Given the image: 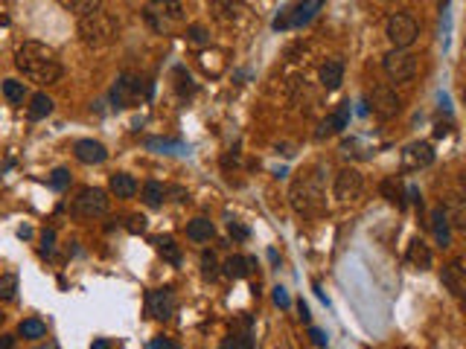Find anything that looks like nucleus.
<instances>
[{
	"mask_svg": "<svg viewBox=\"0 0 466 349\" xmlns=\"http://www.w3.org/2000/svg\"><path fill=\"white\" fill-rule=\"evenodd\" d=\"M108 186H111V193H114L117 198H134V193H137V181H134L129 172H117V175H111Z\"/></svg>",
	"mask_w": 466,
	"mask_h": 349,
	"instance_id": "obj_19",
	"label": "nucleus"
},
{
	"mask_svg": "<svg viewBox=\"0 0 466 349\" xmlns=\"http://www.w3.org/2000/svg\"><path fill=\"white\" fill-rule=\"evenodd\" d=\"M146 349H181V346L175 340H169V338H152Z\"/></svg>",
	"mask_w": 466,
	"mask_h": 349,
	"instance_id": "obj_37",
	"label": "nucleus"
},
{
	"mask_svg": "<svg viewBox=\"0 0 466 349\" xmlns=\"http://www.w3.org/2000/svg\"><path fill=\"white\" fill-rule=\"evenodd\" d=\"M154 4L164 6L169 18H181V4H178V0H154Z\"/></svg>",
	"mask_w": 466,
	"mask_h": 349,
	"instance_id": "obj_36",
	"label": "nucleus"
},
{
	"mask_svg": "<svg viewBox=\"0 0 466 349\" xmlns=\"http://www.w3.org/2000/svg\"><path fill=\"white\" fill-rule=\"evenodd\" d=\"M385 73L393 82H408L417 73V55H411L408 50H391L385 55Z\"/></svg>",
	"mask_w": 466,
	"mask_h": 349,
	"instance_id": "obj_9",
	"label": "nucleus"
},
{
	"mask_svg": "<svg viewBox=\"0 0 466 349\" xmlns=\"http://www.w3.org/2000/svg\"><path fill=\"white\" fill-rule=\"evenodd\" d=\"M406 259H408V265L417 268V271H428L431 262H434V259H431V250H428V245H425L423 239H414V242L408 245Z\"/></svg>",
	"mask_w": 466,
	"mask_h": 349,
	"instance_id": "obj_16",
	"label": "nucleus"
},
{
	"mask_svg": "<svg viewBox=\"0 0 466 349\" xmlns=\"http://www.w3.org/2000/svg\"><path fill=\"white\" fill-rule=\"evenodd\" d=\"M443 285L446 289L460 300L463 297V291H466V271H463V262L460 259H455V262H449L446 268H443Z\"/></svg>",
	"mask_w": 466,
	"mask_h": 349,
	"instance_id": "obj_14",
	"label": "nucleus"
},
{
	"mask_svg": "<svg viewBox=\"0 0 466 349\" xmlns=\"http://www.w3.org/2000/svg\"><path fill=\"white\" fill-rule=\"evenodd\" d=\"M152 245L158 247V253L166 259V262H172V265H181V250H178V245L169 239V236H161V239H152Z\"/></svg>",
	"mask_w": 466,
	"mask_h": 349,
	"instance_id": "obj_26",
	"label": "nucleus"
},
{
	"mask_svg": "<svg viewBox=\"0 0 466 349\" xmlns=\"http://www.w3.org/2000/svg\"><path fill=\"white\" fill-rule=\"evenodd\" d=\"M341 82H344V61H341V58H329L327 65L321 68V85L327 90H338Z\"/></svg>",
	"mask_w": 466,
	"mask_h": 349,
	"instance_id": "obj_17",
	"label": "nucleus"
},
{
	"mask_svg": "<svg viewBox=\"0 0 466 349\" xmlns=\"http://www.w3.org/2000/svg\"><path fill=\"white\" fill-rule=\"evenodd\" d=\"M50 186L55 189V193L68 189V186H70V172H68V169H55V172L50 175Z\"/></svg>",
	"mask_w": 466,
	"mask_h": 349,
	"instance_id": "obj_34",
	"label": "nucleus"
},
{
	"mask_svg": "<svg viewBox=\"0 0 466 349\" xmlns=\"http://www.w3.org/2000/svg\"><path fill=\"white\" fill-rule=\"evenodd\" d=\"M18 291V276L15 274H0V300H12Z\"/></svg>",
	"mask_w": 466,
	"mask_h": 349,
	"instance_id": "obj_33",
	"label": "nucleus"
},
{
	"mask_svg": "<svg viewBox=\"0 0 466 349\" xmlns=\"http://www.w3.org/2000/svg\"><path fill=\"white\" fill-rule=\"evenodd\" d=\"M251 268H254V259L231 257V259L225 262V276H231V279H245L248 274H251Z\"/></svg>",
	"mask_w": 466,
	"mask_h": 349,
	"instance_id": "obj_23",
	"label": "nucleus"
},
{
	"mask_svg": "<svg viewBox=\"0 0 466 349\" xmlns=\"http://www.w3.org/2000/svg\"><path fill=\"white\" fill-rule=\"evenodd\" d=\"M231 236H233V239H239V242H245V239L251 236V233H248V227H242L239 221H231Z\"/></svg>",
	"mask_w": 466,
	"mask_h": 349,
	"instance_id": "obj_39",
	"label": "nucleus"
},
{
	"mask_svg": "<svg viewBox=\"0 0 466 349\" xmlns=\"http://www.w3.org/2000/svg\"><path fill=\"white\" fill-rule=\"evenodd\" d=\"M18 335L26 340H41L47 335V326L38 321V317H26V321H21V326H18Z\"/></svg>",
	"mask_w": 466,
	"mask_h": 349,
	"instance_id": "obj_24",
	"label": "nucleus"
},
{
	"mask_svg": "<svg viewBox=\"0 0 466 349\" xmlns=\"http://www.w3.org/2000/svg\"><path fill=\"white\" fill-rule=\"evenodd\" d=\"M324 9V0H297L289 9L280 12V18L274 21V29H297V26H306L318 12Z\"/></svg>",
	"mask_w": 466,
	"mask_h": 349,
	"instance_id": "obj_4",
	"label": "nucleus"
},
{
	"mask_svg": "<svg viewBox=\"0 0 466 349\" xmlns=\"http://www.w3.org/2000/svg\"><path fill=\"white\" fill-rule=\"evenodd\" d=\"M0 317H4V314H0Z\"/></svg>",
	"mask_w": 466,
	"mask_h": 349,
	"instance_id": "obj_49",
	"label": "nucleus"
},
{
	"mask_svg": "<svg viewBox=\"0 0 466 349\" xmlns=\"http://www.w3.org/2000/svg\"><path fill=\"white\" fill-rule=\"evenodd\" d=\"M186 38H190L193 44H210L207 29H204V26H198V23H193L190 29H186Z\"/></svg>",
	"mask_w": 466,
	"mask_h": 349,
	"instance_id": "obj_35",
	"label": "nucleus"
},
{
	"mask_svg": "<svg viewBox=\"0 0 466 349\" xmlns=\"http://www.w3.org/2000/svg\"><path fill=\"white\" fill-rule=\"evenodd\" d=\"M347 122H350V102H344V105H341L332 117H327V119L321 122L318 137H327V134H335V131H344V129H347Z\"/></svg>",
	"mask_w": 466,
	"mask_h": 349,
	"instance_id": "obj_18",
	"label": "nucleus"
},
{
	"mask_svg": "<svg viewBox=\"0 0 466 349\" xmlns=\"http://www.w3.org/2000/svg\"><path fill=\"white\" fill-rule=\"evenodd\" d=\"M297 311H300V321H303V323L312 321V314H309V306H306V303H297Z\"/></svg>",
	"mask_w": 466,
	"mask_h": 349,
	"instance_id": "obj_42",
	"label": "nucleus"
},
{
	"mask_svg": "<svg viewBox=\"0 0 466 349\" xmlns=\"http://www.w3.org/2000/svg\"><path fill=\"white\" fill-rule=\"evenodd\" d=\"M6 23H9V18H6L4 12H0V26H6Z\"/></svg>",
	"mask_w": 466,
	"mask_h": 349,
	"instance_id": "obj_47",
	"label": "nucleus"
},
{
	"mask_svg": "<svg viewBox=\"0 0 466 349\" xmlns=\"http://www.w3.org/2000/svg\"><path fill=\"white\" fill-rule=\"evenodd\" d=\"M332 193L338 201H359L364 195V178L359 169H341L335 175V183H332Z\"/></svg>",
	"mask_w": 466,
	"mask_h": 349,
	"instance_id": "obj_10",
	"label": "nucleus"
},
{
	"mask_svg": "<svg viewBox=\"0 0 466 349\" xmlns=\"http://www.w3.org/2000/svg\"><path fill=\"white\" fill-rule=\"evenodd\" d=\"M117 29H120L117 18L102 9L79 18V38L85 47H108L117 38Z\"/></svg>",
	"mask_w": 466,
	"mask_h": 349,
	"instance_id": "obj_3",
	"label": "nucleus"
},
{
	"mask_svg": "<svg viewBox=\"0 0 466 349\" xmlns=\"http://www.w3.org/2000/svg\"><path fill=\"white\" fill-rule=\"evenodd\" d=\"M446 215L452 218V225H455V227H460V230L466 227V213H463V201H460L457 195H452V198H449V210H446Z\"/></svg>",
	"mask_w": 466,
	"mask_h": 349,
	"instance_id": "obj_31",
	"label": "nucleus"
},
{
	"mask_svg": "<svg viewBox=\"0 0 466 349\" xmlns=\"http://www.w3.org/2000/svg\"><path fill=\"white\" fill-rule=\"evenodd\" d=\"M420 36V26L411 15L396 12L388 18V41L393 44V50H408Z\"/></svg>",
	"mask_w": 466,
	"mask_h": 349,
	"instance_id": "obj_6",
	"label": "nucleus"
},
{
	"mask_svg": "<svg viewBox=\"0 0 466 349\" xmlns=\"http://www.w3.org/2000/svg\"><path fill=\"white\" fill-rule=\"evenodd\" d=\"M129 230H132V233H143V230H146V218H143V215H132V218H129Z\"/></svg>",
	"mask_w": 466,
	"mask_h": 349,
	"instance_id": "obj_40",
	"label": "nucleus"
},
{
	"mask_svg": "<svg viewBox=\"0 0 466 349\" xmlns=\"http://www.w3.org/2000/svg\"><path fill=\"white\" fill-rule=\"evenodd\" d=\"M149 85H143L137 76H129V73H122L120 79H117V85L111 87V102H114V108H132V105H137L143 97H149Z\"/></svg>",
	"mask_w": 466,
	"mask_h": 349,
	"instance_id": "obj_5",
	"label": "nucleus"
},
{
	"mask_svg": "<svg viewBox=\"0 0 466 349\" xmlns=\"http://www.w3.org/2000/svg\"><path fill=\"white\" fill-rule=\"evenodd\" d=\"M309 338H312V340H315L318 346H327V335H324L321 329H315V326H312V329H309Z\"/></svg>",
	"mask_w": 466,
	"mask_h": 349,
	"instance_id": "obj_41",
	"label": "nucleus"
},
{
	"mask_svg": "<svg viewBox=\"0 0 466 349\" xmlns=\"http://www.w3.org/2000/svg\"><path fill=\"white\" fill-rule=\"evenodd\" d=\"M251 346H254V338H251V326H248V329H242V335L233 332V335L225 340L222 349H251Z\"/></svg>",
	"mask_w": 466,
	"mask_h": 349,
	"instance_id": "obj_30",
	"label": "nucleus"
},
{
	"mask_svg": "<svg viewBox=\"0 0 466 349\" xmlns=\"http://www.w3.org/2000/svg\"><path fill=\"white\" fill-rule=\"evenodd\" d=\"M47 114H53V100L47 97V93H36L33 102H29L26 117H29V119H44Z\"/></svg>",
	"mask_w": 466,
	"mask_h": 349,
	"instance_id": "obj_25",
	"label": "nucleus"
},
{
	"mask_svg": "<svg viewBox=\"0 0 466 349\" xmlns=\"http://www.w3.org/2000/svg\"><path fill=\"white\" fill-rule=\"evenodd\" d=\"M431 230H434V239H438L440 247H449L452 245V230H449L446 207H434L431 210Z\"/></svg>",
	"mask_w": 466,
	"mask_h": 349,
	"instance_id": "obj_15",
	"label": "nucleus"
},
{
	"mask_svg": "<svg viewBox=\"0 0 466 349\" xmlns=\"http://www.w3.org/2000/svg\"><path fill=\"white\" fill-rule=\"evenodd\" d=\"M73 213L82 218H97L108 213V195L97 186H85L79 189V195L73 198Z\"/></svg>",
	"mask_w": 466,
	"mask_h": 349,
	"instance_id": "obj_7",
	"label": "nucleus"
},
{
	"mask_svg": "<svg viewBox=\"0 0 466 349\" xmlns=\"http://www.w3.org/2000/svg\"><path fill=\"white\" fill-rule=\"evenodd\" d=\"M4 97H6L12 105H21L23 97H26L23 82H18V79H6V82H4Z\"/></svg>",
	"mask_w": 466,
	"mask_h": 349,
	"instance_id": "obj_28",
	"label": "nucleus"
},
{
	"mask_svg": "<svg viewBox=\"0 0 466 349\" xmlns=\"http://www.w3.org/2000/svg\"><path fill=\"white\" fill-rule=\"evenodd\" d=\"M274 303H277V306H283V308H289V306H292L289 291H286V289H274Z\"/></svg>",
	"mask_w": 466,
	"mask_h": 349,
	"instance_id": "obj_38",
	"label": "nucleus"
},
{
	"mask_svg": "<svg viewBox=\"0 0 466 349\" xmlns=\"http://www.w3.org/2000/svg\"><path fill=\"white\" fill-rule=\"evenodd\" d=\"M289 198H292V207H295L300 215H306V218H318V215L327 210V195H324V183H321L318 166L303 169V172L292 181Z\"/></svg>",
	"mask_w": 466,
	"mask_h": 349,
	"instance_id": "obj_2",
	"label": "nucleus"
},
{
	"mask_svg": "<svg viewBox=\"0 0 466 349\" xmlns=\"http://www.w3.org/2000/svg\"><path fill=\"white\" fill-rule=\"evenodd\" d=\"M73 154H76V161L82 163H105V157H108V149L97 140H79L73 146Z\"/></svg>",
	"mask_w": 466,
	"mask_h": 349,
	"instance_id": "obj_13",
	"label": "nucleus"
},
{
	"mask_svg": "<svg viewBox=\"0 0 466 349\" xmlns=\"http://www.w3.org/2000/svg\"><path fill=\"white\" fill-rule=\"evenodd\" d=\"M431 163H434V149L425 140L411 143L406 151H402V172H417V169H425Z\"/></svg>",
	"mask_w": 466,
	"mask_h": 349,
	"instance_id": "obj_12",
	"label": "nucleus"
},
{
	"mask_svg": "<svg viewBox=\"0 0 466 349\" xmlns=\"http://www.w3.org/2000/svg\"><path fill=\"white\" fill-rule=\"evenodd\" d=\"M15 68L29 79V82H38V85H55L65 73L58 61V53L41 41H23L15 50Z\"/></svg>",
	"mask_w": 466,
	"mask_h": 349,
	"instance_id": "obj_1",
	"label": "nucleus"
},
{
	"mask_svg": "<svg viewBox=\"0 0 466 349\" xmlns=\"http://www.w3.org/2000/svg\"><path fill=\"white\" fill-rule=\"evenodd\" d=\"M367 105H370V111L376 114L379 119H393L402 111V102H399L396 90L391 85H376V87H373L370 97H367Z\"/></svg>",
	"mask_w": 466,
	"mask_h": 349,
	"instance_id": "obj_8",
	"label": "nucleus"
},
{
	"mask_svg": "<svg viewBox=\"0 0 466 349\" xmlns=\"http://www.w3.org/2000/svg\"><path fill=\"white\" fill-rule=\"evenodd\" d=\"M402 349H411V346H402Z\"/></svg>",
	"mask_w": 466,
	"mask_h": 349,
	"instance_id": "obj_48",
	"label": "nucleus"
},
{
	"mask_svg": "<svg viewBox=\"0 0 466 349\" xmlns=\"http://www.w3.org/2000/svg\"><path fill=\"white\" fill-rule=\"evenodd\" d=\"M61 4H65L70 12H76L79 18H85V15H90V12H97L102 0H61Z\"/></svg>",
	"mask_w": 466,
	"mask_h": 349,
	"instance_id": "obj_29",
	"label": "nucleus"
},
{
	"mask_svg": "<svg viewBox=\"0 0 466 349\" xmlns=\"http://www.w3.org/2000/svg\"><path fill=\"white\" fill-rule=\"evenodd\" d=\"M213 233H216V227L210 218H193L190 225H186V239H193V242H210Z\"/></svg>",
	"mask_w": 466,
	"mask_h": 349,
	"instance_id": "obj_21",
	"label": "nucleus"
},
{
	"mask_svg": "<svg viewBox=\"0 0 466 349\" xmlns=\"http://www.w3.org/2000/svg\"><path fill=\"white\" fill-rule=\"evenodd\" d=\"M164 198H166V189H164V183H158V181H149V183L143 186V201H146L149 207H161V204H164Z\"/></svg>",
	"mask_w": 466,
	"mask_h": 349,
	"instance_id": "obj_27",
	"label": "nucleus"
},
{
	"mask_svg": "<svg viewBox=\"0 0 466 349\" xmlns=\"http://www.w3.org/2000/svg\"><path fill=\"white\" fill-rule=\"evenodd\" d=\"M438 137H443V134H449V125H438V131H434Z\"/></svg>",
	"mask_w": 466,
	"mask_h": 349,
	"instance_id": "obj_46",
	"label": "nucleus"
},
{
	"mask_svg": "<svg viewBox=\"0 0 466 349\" xmlns=\"http://www.w3.org/2000/svg\"><path fill=\"white\" fill-rule=\"evenodd\" d=\"M15 346V338L12 335H0V349H12Z\"/></svg>",
	"mask_w": 466,
	"mask_h": 349,
	"instance_id": "obj_43",
	"label": "nucleus"
},
{
	"mask_svg": "<svg viewBox=\"0 0 466 349\" xmlns=\"http://www.w3.org/2000/svg\"><path fill=\"white\" fill-rule=\"evenodd\" d=\"M146 149L152 151H164V154H184L186 146L181 140H169V137H149L146 140Z\"/></svg>",
	"mask_w": 466,
	"mask_h": 349,
	"instance_id": "obj_22",
	"label": "nucleus"
},
{
	"mask_svg": "<svg viewBox=\"0 0 466 349\" xmlns=\"http://www.w3.org/2000/svg\"><path fill=\"white\" fill-rule=\"evenodd\" d=\"M53 239H55V233H53V230H47V233H44V253H50V250H53Z\"/></svg>",
	"mask_w": 466,
	"mask_h": 349,
	"instance_id": "obj_44",
	"label": "nucleus"
},
{
	"mask_svg": "<svg viewBox=\"0 0 466 349\" xmlns=\"http://www.w3.org/2000/svg\"><path fill=\"white\" fill-rule=\"evenodd\" d=\"M146 306H149V314L154 321H169L178 308V297L172 294V289H154V291H149Z\"/></svg>",
	"mask_w": 466,
	"mask_h": 349,
	"instance_id": "obj_11",
	"label": "nucleus"
},
{
	"mask_svg": "<svg viewBox=\"0 0 466 349\" xmlns=\"http://www.w3.org/2000/svg\"><path fill=\"white\" fill-rule=\"evenodd\" d=\"M379 189H382V198H385V201H391V204H396L399 210H402V207H406V189H402V183H399V178H396V175H391V178H385Z\"/></svg>",
	"mask_w": 466,
	"mask_h": 349,
	"instance_id": "obj_20",
	"label": "nucleus"
},
{
	"mask_svg": "<svg viewBox=\"0 0 466 349\" xmlns=\"http://www.w3.org/2000/svg\"><path fill=\"white\" fill-rule=\"evenodd\" d=\"M201 274H204L207 279H216V276H219V259H216L213 250H204V253H201Z\"/></svg>",
	"mask_w": 466,
	"mask_h": 349,
	"instance_id": "obj_32",
	"label": "nucleus"
},
{
	"mask_svg": "<svg viewBox=\"0 0 466 349\" xmlns=\"http://www.w3.org/2000/svg\"><path fill=\"white\" fill-rule=\"evenodd\" d=\"M90 349H111V346H108V340H93Z\"/></svg>",
	"mask_w": 466,
	"mask_h": 349,
	"instance_id": "obj_45",
	"label": "nucleus"
}]
</instances>
